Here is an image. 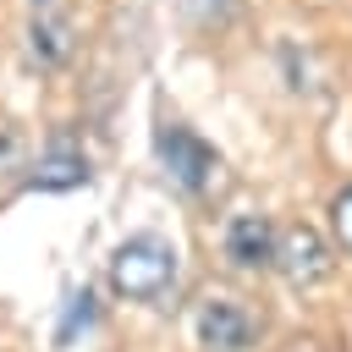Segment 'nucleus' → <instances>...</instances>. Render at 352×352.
Returning <instances> with one entry per match:
<instances>
[{
	"instance_id": "1",
	"label": "nucleus",
	"mask_w": 352,
	"mask_h": 352,
	"mask_svg": "<svg viewBox=\"0 0 352 352\" xmlns=\"http://www.w3.org/2000/svg\"><path fill=\"white\" fill-rule=\"evenodd\" d=\"M110 286L132 302H160L170 286H176V248L154 231H138L126 236L116 253H110Z\"/></svg>"
},
{
	"instance_id": "2",
	"label": "nucleus",
	"mask_w": 352,
	"mask_h": 352,
	"mask_svg": "<svg viewBox=\"0 0 352 352\" xmlns=\"http://www.w3.org/2000/svg\"><path fill=\"white\" fill-rule=\"evenodd\" d=\"M154 154H160L165 176H170L176 187H187V192H204V187L214 182V170H220V154H214L198 132H187L182 121H165V126L154 132Z\"/></svg>"
},
{
	"instance_id": "3",
	"label": "nucleus",
	"mask_w": 352,
	"mask_h": 352,
	"mask_svg": "<svg viewBox=\"0 0 352 352\" xmlns=\"http://www.w3.org/2000/svg\"><path fill=\"white\" fill-rule=\"evenodd\" d=\"M192 341L204 352H248L258 341V314L236 297H204L192 314Z\"/></svg>"
},
{
	"instance_id": "4",
	"label": "nucleus",
	"mask_w": 352,
	"mask_h": 352,
	"mask_svg": "<svg viewBox=\"0 0 352 352\" xmlns=\"http://www.w3.org/2000/svg\"><path fill=\"white\" fill-rule=\"evenodd\" d=\"M330 248H324V236L314 231V226H286L280 231V253H275V270L292 280V286H319L324 275H330Z\"/></svg>"
},
{
	"instance_id": "5",
	"label": "nucleus",
	"mask_w": 352,
	"mask_h": 352,
	"mask_svg": "<svg viewBox=\"0 0 352 352\" xmlns=\"http://www.w3.org/2000/svg\"><path fill=\"white\" fill-rule=\"evenodd\" d=\"M275 253H280V231H275L270 214H231L226 258L236 270H275Z\"/></svg>"
},
{
	"instance_id": "6",
	"label": "nucleus",
	"mask_w": 352,
	"mask_h": 352,
	"mask_svg": "<svg viewBox=\"0 0 352 352\" xmlns=\"http://www.w3.org/2000/svg\"><path fill=\"white\" fill-rule=\"evenodd\" d=\"M88 176H94V170H88V154L60 143V148L38 154V165L28 170L22 187H28V192H72V187H88Z\"/></svg>"
},
{
	"instance_id": "7",
	"label": "nucleus",
	"mask_w": 352,
	"mask_h": 352,
	"mask_svg": "<svg viewBox=\"0 0 352 352\" xmlns=\"http://www.w3.org/2000/svg\"><path fill=\"white\" fill-rule=\"evenodd\" d=\"M28 55L50 72V66H60L66 55H72V22L66 16H55V11H38L33 16V28H28Z\"/></svg>"
},
{
	"instance_id": "8",
	"label": "nucleus",
	"mask_w": 352,
	"mask_h": 352,
	"mask_svg": "<svg viewBox=\"0 0 352 352\" xmlns=\"http://www.w3.org/2000/svg\"><path fill=\"white\" fill-rule=\"evenodd\" d=\"M330 220H336V242L352 253V187H346V192H336V204H330Z\"/></svg>"
},
{
	"instance_id": "9",
	"label": "nucleus",
	"mask_w": 352,
	"mask_h": 352,
	"mask_svg": "<svg viewBox=\"0 0 352 352\" xmlns=\"http://www.w3.org/2000/svg\"><path fill=\"white\" fill-rule=\"evenodd\" d=\"M33 11H50V0H33Z\"/></svg>"
}]
</instances>
